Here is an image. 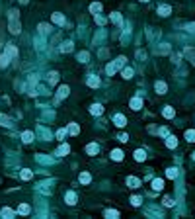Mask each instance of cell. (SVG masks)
Returning a JSON list of instances; mask_svg holds the SVG:
<instances>
[{
    "mask_svg": "<svg viewBox=\"0 0 195 219\" xmlns=\"http://www.w3.org/2000/svg\"><path fill=\"white\" fill-rule=\"evenodd\" d=\"M174 108H170V106H166L164 108V112H162V115H164V118H174Z\"/></svg>",
    "mask_w": 195,
    "mask_h": 219,
    "instance_id": "35",
    "label": "cell"
},
{
    "mask_svg": "<svg viewBox=\"0 0 195 219\" xmlns=\"http://www.w3.org/2000/svg\"><path fill=\"white\" fill-rule=\"evenodd\" d=\"M111 158L113 160H123V151H121V149H113L111 151Z\"/></svg>",
    "mask_w": 195,
    "mask_h": 219,
    "instance_id": "22",
    "label": "cell"
},
{
    "mask_svg": "<svg viewBox=\"0 0 195 219\" xmlns=\"http://www.w3.org/2000/svg\"><path fill=\"white\" fill-rule=\"evenodd\" d=\"M47 80H49V84H57V82H59V72H49V75H47Z\"/></svg>",
    "mask_w": 195,
    "mask_h": 219,
    "instance_id": "17",
    "label": "cell"
},
{
    "mask_svg": "<svg viewBox=\"0 0 195 219\" xmlns=\"http://www.w3.org/2000/svg\"><path fill=\"white\" fill-rule=\"evenodd\" d=\"M135 158H137V160H139V163H142V160H144V158H146V153H144L142 149H139V151H137V153H135Z\"/></svg>",
    "mask_w": 195,
    "mask_h": 219,
    "instance_id": "38",
    "label": "cell"
},
{
    "mask_svg": "<svg viewBox=\"0 0 195 219\" xmlns=\"http://www.w3.org/2000/svg\"><path fill=\"white\" fill-rule=\"evenodd\" d=\"M113 123H115L117 127H125V125H127V119H125V115L115 114V115H113Z\"/></svg>",
    "mask_w": 195,
    "mask_h": 219,
    "instance_id": "3",
    "label": "cell"
},
{
    "mask_svg": "<svg viewBox=\"0 0 195 219\" xmlns=\"http://www.w3.org/2000/svg\"><path fill=\"white\" fill-rule=\"evenodd\" d=\"M72 49H74V47H72V41H64L61 45V53H70Z\"/></svg>",
    "mask_w": 195,
    "mask_h": 219,
    "instance_id": "21",
    "label": "cell"
},
{
    "mask_svg": "<svg viewBox=\"0 0 195 219\" xmlns=\"http://www.w3.org/2000/svg\"><path fill=\"white\" fill-rule=\"evenodd\" d=\"M170 12H172V8L168 4H162V6H158V14H160L162 18H166V16H170Z\"/></svg>",
    "mask_w": 195,
    "mask_h": 219,
    "instance_id": "6",
    "label": "cell"
},
{
    "mask_svg": "<svg viewBox=\"0 0 195 219\" xmlns=\"http://www.w3.org/2000/svg\"><path fill=\"white\" fill-rule=\"evenodd\" d=\"M109 20H111V22H115L117 26H121V24H123V20H121V14H117V12H113L111 16H109Z\"/></svg>",
    "mask_w": 195,
    "mask_h": 219,
    "instance_id": "32",
    "label": "cell"
},
{
    "mask_svg": "<svg viewBox=\"0 0 195 219\" xmlns=\"http://www.w3.org/2000/svg\"><path fill=\"white\" fill-rule=\"evenodd\" d=\"M21 141H24V143H31L33 141V133H31V131H24V133H21Z\"/></svg>",
    "mask_w": 195,
    "mask_h": 219,
    "instance_id": "23",
    "label": "cell"
},
{
    "mask_svg": "<svg viewBox=\"0 0 195 219\" xmlns=\"http://www.w3.org/2000/svg\"><path fill=\"white\" fill-rule=\"evenodd\" d=\"M68 133H70V135H78V133H80L78 123H70V125H68Z\"/></svg>",
    "mask_w": 195,
    "mask_h": 219,
    "instance_id": "31",
    "label": "cell"
},
{
    "mask_svg": "<svg viewBox=\"0 0 195 219\" xmlns=\"http://www.w3.org/2000/svg\"><path fill=\"white\" fill-rule=\"evenodd\" d=\"M127 184H129V188H139L141 186V180L135 178V176H129L127 178Z\"/></svg>",
    "mask_w": 195,
    "mask_h": 219,
    "instance_id": "13",
    "label": "cell"
},
{
    "mask_svg": "<svg viewBox=\"0 0 195 219\" xmlns=\"http://www.w3.org/2000/svg\"><path fill=\"white\" fill-rule=\"evenodd\" d=\"M0 125H4V127H12L14 123H12V119L8 118V115H2V114H0Z\"/></svg>",
    "mask_w": 195,
    "mask_h": 219,
    "instance_id": "14",
    "label": "cell"
},
{
    "mask_svg": "<svg viewBox=\"0 0 195 219\" xmlns=\"http://www.w3.org/2000/svg\"><path fill=\"white\" fill-rule=\"evenodd\" d=\"M185 139L189 141V143H195V131L193 129H187L185 131Z\"/></svg>",
    "mask_w": 195,
    "mask_h": 219,
    "instance_id": "39",
    "label": "cell"
},
{
    "mask_svg": "<svg viewBox=\"0 0 195 219\" xmlns=\"http://www.w3.org/2000/svg\"><path fill=\"white\" fill-rule=\"evenodd\" d=\"M187 32H193V33H195V24H189V26H187Z\"/></svg>",
    "mask_w": 195,
    "mask_h": 219,
    "instance_id": "52",
    "label": "cell"
},
{
    "mask_svg": "<svg viewBox=\"0 0 195 219\" xmlns=\"http://www.w3.org/2000/svg\"><path fill=\"white\" fill-rule=\"evenodd\" d=\"M8 18H10V20H18V18H20V12H18V10H10V12H8Z\"/></svg>",
    "mask_w": 195,
    "mask_h": 219,
    "instance_id": "43",
    "label": "cell"
},
{
    "mask_svg": "<svg viewBox=\"0 0 195 219\" xmlns=\"http://www.w3.org/2000/svg\"><path fill=\"white\" fill-rule=\"evenodd\" d=\"M174 200H172V198H168V196H166V198H164V206H168V207H172V206H174Z\"/></svg>",
    "mask_w": 195,
    "mask_h": 219,
    "instance_id": "46",
    "label": "cell"
},
{
    "mask_svg": "<svg viewBox=\"0 0 195 219\" xmlns=\"http://www.w3.org/2000/svg\"><path fill=\"white\" fill-rule=\"evenodd\" d=\"M115 71H117V65H115V63H109V65L105 67V72H107L109 76H113V75H115Z\"/></svg>",
    "mask_w": 195,
    "mask_h": 219,
    "instance_id": "33",
    "label": "cell"
},
{
    "mask_svg": "<svg viewBox=\"0 0 195 219\" xmlns=\"http://www.w3.org/2000/svg\"><path fill=\"white\" fill-rule=\"evenodd\" d=\"M35 160H37V163H43V164H53V163H55V158L43 157V155H35Z\"/></svg>",
    "mask_w": 195,
    "mask_h": 219,
    "instance_id": "8",
    "label": "cell"
},
{
    "mask_svg": "<svg viewBox=\"0 0 195 219\" xmlns=\"http://www.w3.org/2000/svg\"><path fill=\"white\" fill-rule=\"evenodd\" d=\"M154 88L158 94H166V90H168V86H166V82H162V80H158V82L154 84Z\"/></svg>",
    "mask_w": 195,
    "mask_h": 219,
    "instance_id": "9",
    "label": "cell"
},
{
    "mask_svg": "<svg viewBox=\"0 0 195 219\" xmlns=\"http://www.w3.org/2000/svg\"><path fill=\"white\" fill-rule=\"evenodd\" d=\"M156 53L168 55V53H170V45H168V43H162V47H156Z\"/></svg>",
    "mask_w": 195,
    "mask_h": 219,
    "instance_id": "24",
    "label": "cell"
},
{
    "mask_svg": "<svg viewBox=\"0 0 195 219\" xmlns=\"http://www.w3.org/2000/svg\"><path fill=\"white\" fill-rule=\"evenodd\" d=\"M94 20H96V24H100V26H104L105 22H107L104 16H100V14H94Z\"/></svg>",
    "mask_w": 195,
    "mask_h": 219,
    "instance_id": "42",
    "label": "cell"
},
{
    "mask_svg": "<svg viewBox=\"0 0 195 219\" xmlns=\"http://www.w3.org/2000/svg\"><path fill=\"white\" fill-rule=\"evenodd\" d=\"M20 2H21V4H27V0H20Z\"/></svg>",
    "mask_w": 195,
    "mask_h": 219,
    "instance_id": "53",
    "label": "cell"
},
{
    "mask_svg": "<svg viewBox=\"0 0 195 219\" xmlns=\"http://www.w3.org/2000/svg\"><path fill=\"white\" fill-rule=\"evenodd\" d=\"M193 160H195V153H193Z\"/></svg>",
    "mask_w": 195,
    "mask_h": 219,
    "instance_id": "55",
    "label": "cell"
},
{
    "mask_svg": "<svg viewBox=\"0 0 195 219\" xmlns=\"http://www.w3.org/2000/svg\"><path fill=\"white\" fill-rule=\"evenodd\" d=\"M4 53H8L12 59H16V57H18V49H16V45L8 43V45H6V49H4Z\"/></svg>",
    "mask_w": 195,
    "mask_h": 219,
    "instance_id": "4",
    "label": "cell"
},
{
    "mask_svg": "<svg viewBox=\"0 0 195 219\" xmlns=\"http://www.w3.org/2000/svg\"><path fill=\"white\" fill-rule=\"evenodd\" d=\"M105 217H107V219H117V217H119V211H115V209H105Z\"/></svg>",
    "mask_w": 195,
    "mask_h": 219,
    "instance_id": "34",
    "label": "cell"
},
{
    "mask_svg": "<svg viewBox=\"0 0 195 219\" xmlns=\"http://www.w3.org/2000/svg\"><path fill=\"white\" fill-rule=\"evenodd\" d=\"M30 211H31V207L27 206V203H20V207H18V213H21V215H30Z\"/></svg>",
    "mask_w": 195,
    "mask_h": 219,
    "instance_id": "18",
    "label": "cell"
},
{
    "mask_svg": "<svg viewBox=\"0 0 195 219\" xmlns=\"http://www.w3.org/2000/svg\"><path fill=\"white\" fill-rule=\"evenodd\" d=\"M64 202H67L68 206H74V203H76V194L74 192H67V194H64Z\"/></svg>",
    "mask_w": 195,
    "mask_h": 219,
    "instance_id": "7",
    "label": "cell"
},
{
    "mask_svg": "<svg viewBox=\"0 0 195 219\" xmlns=\"http://www.w3.org/2000/svg\"><path fill=\"white\" fill-rule=\"evenodd\" d=\"M98 55H100V57H104V59H105V57H107V49H102Z\"/></svg>",
    "mask_w": 195,
    "mask_h": 219,
    "instance_id": "51",
    "label": "cell"
},
{
    "mask_svg": "<svg viewBox=\"0 0 195 219\" xmlns=\"http://www.w3.org/2000/svg\"><path fill=\"white\" fill-rule=\"evenodd\" d=\"M166 147H168V149L178 147V139H176L174 135H168V139H166Z\"/></svg>",
    "mask_w": 195,
    "mask_h": 219,
    "instance_id": "11",
    "label": "cell"
},
{
    "mask_svg": "<svg viewBox=\"0 0 195 219\" xmlns=\"http://www.w3.org/2000/svg\"><path fill=\"white\" fill-rule=\"evenodd\" d=\"M37 131L41 133V137H43V139H51V133H49V131H47L45 127H43V125H39V127H37Z\"/></svg>",
    "mask_w": 195,
    "mask_h": 219,
    "instance_id": "37",
    "label": "cell"
},
{
    "mask_svg": "<svg viewBox=\"0 0 195 219\" xmlns=\"http://www.w3.org/2000/svg\"><path fill=\"white\" fill-rule=\"evenodd\" d=\"M76 57H78V61H80V63H88V59H90L88 51H80V53H78Z\"/></svg>",
    "mask_w": 195,
    "mask_h": 219,
    "instance_id": "30",
    "label": "cell"
},
{
    "mask_svg": "<svg viewBox=\"0 0 195 219\" xmlns=\"http://www.w3.org/2000/svg\"><path fill=\"white\" fill-rule=\"evenodd\" d=\"M141 202H142L141 196H133V198H131V203H133V206H141Z\"/></svg>",
    "mask_w": 195,
    "mask_h": 219,
    "instance_id": "45",
    "label": "cell"
},
{
    "mask_svg": "<svg viewBox=\"0 0 195 219\" xmlns=\"http://www.w3.org/2000/svg\"><path fill=\"white\" fill-rule=\"evenodd\" d=\"M100 10H102V4H100V2H92L90 4V12L92 14H98Z\"/></svg>",
    "mask_w": 195,
    "mask_h": 219,
    "instance_id": "40",
    "label": "cell"
},
{
    "mask_svg": "<svg viewBox=\"0 0 195 219\" xmlns=\"http://www.w3.org/2000/svg\"><path fill=\"white\" fill-rule=\"evenodd\" d=\"M98 151H100L98 143H90L88 147H86V153H88V155H98Z\"/></svg>",
    "mask_w": 195,
    "mask_h": 219,
    "instance_id": "12",
    "label": "cell"
},
{
    "mask_svg": "<svg viewBox=\"0 0 195 219\" xmlns=\"http://www.w3.org/2000/svg\"><path fill=\"white\" fill-rule=\"evenodd\" d=\"M8 30H10V33H20V32H21V26H20V22H18V20H10V24H8Z\"/></svg>",
    "mask_w": 195,
    "mask_h": 219,
    "instance_id": "2",
    "label": "cell"
},
{
    "mask_svg": "<svg viewBox=\"0 0 195 219\" xmlns=\"http://www.w3.org/2000/svg\"><path fill=\"white\" fill-rule=\"evenodd\" d=\"M20 178L21 180H31L33 178V172L30 168H24V170H21V174H20Z\"/></svg>",
    "mask_w": 195,
    "mask_h": 219,
    "instance_id": "20",
    "label": "cell"
},
{
    "mask_svg": "<svg viewBox=\"0 0 195 219\" xmlns=\"http://www.w3.org/2000/svg\"><path fill=\"white\" fill-rule=\"evenodd\" d=\"M68 92H70V88H68L67 84H63L61 88L57 90V98H55V102H61L63 98H67V96H68Z\"/></svg>",
    "mask_w": 195,
    "mask_h": 219,
    "instance_id": "1",
    "label": "cell"
},
{
    "mask_svg": "<svg viewBox=\"0 0 195 219\" xmlns=\"http://www.w3.org/2000/svg\"><path fill=\"white\" fill-rule=\"evenodd\" d=\"M90 180H92L90 172H80V184H90Z\"/></svg>",
    "mask_w": 195,
    "mask_h": 219,
    "instance_id": "28",
    "label": "cell"
},
{
    "mask_svg": "<svg viewBox=\"0 0 195 219\" xmlns=\"http://www.w3.org/2000/svg\"><path fill=\"white\" fill-rule=\"evenodd\" d=\"M49 32H51V26L49 24H39V33L41 35H47Z\"/></svg>",
    "mask_w": 195,
    "mask_h": 219,
    "instance_id": "36",
    "label": "cell"
},
{
    "mask_svg": "<svg viewBox=\"0 0 195 219\" xmlns=\"http://www.w3.org/2000/svg\"><path fill=\"white\" fill-rule=\"evenodd\" d=\"M133 75H135V71H133L131 67H125V69H123V78H131Z\"/></svg>",
    "mask_w": 195,
    "mask_h": 219,
    "instance_id": "41",
    "label": "cell"
},
{
    "mask_svg": "<svg viewBox=\"0 0 195 219\" xmlns=\"http://www.w3.org/2000/svg\"><path fill=\"white\" fill-rule=\"evenodd\" d=\"M51 20L55 22V24H59V26H64V24H67V20H64V16H63V14H59V12H55L53 16H51Z\"/></svg>",
    "mask_w": 195,
    "mask_h": 219,
    "instance_id": "5",
    "label": "cell"
},
{
    "mask_svg": "<svg viewBox=\"0 0 195 219\" xmlns=\"http://www.w3.org/2000/svg\"><path fill=\"white\" fill-rule=\"evenodd\" d=\"M141 2H148V0H141Z\"/></svg>",
    "mask_w": 195,
    "mask_h": 219,
    "instance_id": "54",
    "label": "cell"
},
{
    "mask_svg": "<svg viewBox=\"0 0 195 219\" xmlns=\"http://www.w3.org/2000/svg\"><path fill=\"white\" fill-rule=\"evenodd\" d=\"M137 59H139V61H144V59H146V53H144V51H137Z\"/></svg>",
    "mask_w": 195,
    "mask_h": 219,
    "instance_id": "47",
    "label": "cell"
},
{
    "mask_svg": "<svg viewBox=\"0 0 195 219\" xmlns=\"http://www.w3.org/2000/svg\"><path fill=\"white\" fill-rule=\"evenodd\" d=\"M49 186H51V182H41V184L37 186V190L43 192V194H51V188H49Z\"/></svg>",
    "mask_w": 195,
    "mask_h": 219,
    "instance_id": "10",
    "label": "cell"
},
{
    "mask_svg": "<svg viewBox=\"0 0 195 219\" xmlns=\"http://www.w3.org/2000/svg\"><path fill=\"white\" fill-rule=\"evenodd\" d=\"M8 65H10V55L8 53H2V55H0V67H8Z\"/></svg>",
    "mask_w": 195,
    "mask_h": 219,
    "instance_id": "16",
    "label": "cell"
},
{
    "mask_svg": "<svg viewBox=\"0 0 195 219\" xmlns=\"http://www.w3.org/2000/svg\"><path fill=\"white\" fill-rule=\"evenodd\" d=\"M86 82H88V86H92V88H98V86H100V78L98 76H88V80H86Z\"/></svg>",
    "mask_w": 195,
    "mask_h": 219,
    "instance_id": "15",
    "label": "cell"
},
{
    "mask_svg": "<svg viewBox=\"0 0 195 219\" xmlns=\"http://www.w3.org/2000/svg\"><path fill=\"white\" fill-rule=\"evenodd\" d=\"M131 108H133V110H141V108H142V100H141L139 96L133 98V100H131Z\"/></svg>",
    "mask_w": 195,
    "mask_h": 219,
    "instance_id": "25",
    "label": "cell"
},
{
    "mask_svg": "<svg viewBox=\"0 0 195 219\" xmlns=\"http://www.w3.org/2000/svg\"><path fill=\"white\" fill-rule=\"evenodd\" d=\"M152 188L156 190V192H160V190L164 188V180H162V178H154V180H152Z\"/></svg>",
    "mask_w": 195,
    "mask_h": 219,
    "instance_id": "19",
    "label": "cell"
},
{
    "mask_svg": "<svg viewBox=\"0 0 195 219\" xmlns=\"http://www.w3.org/2000/svg\"><path fill=\"white\" fill-rule=\"evenodd\" d=\"M119 141H123V143H127V141H129V135H125V133H121V135H119Z\"/></svg>",
    "mask_w": 195,
    "mask_h": 219,
    "instance_id": "50",
    "label": "cell"
},
{
    "mask_svg": "<svg viewBox=\"0 0 195 219\" xmlns=\"http://www.w3.org/2000/svg\"><path fill=\"white\" fill-rule=\"evenodd\" d=\"M0 215H2V217H8V219H12V217L16 215V213H14V211H12L10 207H2V211H0Z\"/></svg>",
    "mask_w": 195,
    "mask_h": 219,
    "instance_id": "29",
    "label": "cell"
},
{
    "mask_svg": "<svg viewBox=\"0 0 195 219\" xmlns=\"http://www.w3.org/2000/svg\"><path fill=\"white\" fill-rule=\"evenodd\" d=\"M125 61H127L125 57H119V59L115 61V65H117V67H123V65H125Z\"/></svg>",
    "mask_w": 195,
    "mask_h": 219,
    "instance_id": "49",
    "label": "cell"
},
{
    "mask_svg": "<svg viewBox=\"0 0 195 219\" xmlns=\"http://www.w3.org/2000/svg\"><path fill=\"white\" fill-rule=\"evenodd\" d=\"M68 153H70V147H68V145H61L59 151H57V155H59V157H64V155H68Z\"/></svg>",
    "mask_w": 195,
    "mask_h": 219,
    "instance_id": "27",
    "label": "cell"
},
{
    "mask_svg": "<svg viewBox=\"0 0 195 219\" xmlns=\"http://www.w3.org/2000/svg\"><path fill=\"white\" fill-rule=\"evenodd\" d=\"M90 112H92L94 115H102V114H104V108L100 106V104H94V106L90 108Z\"/></svg>",
    "mask_w": 195,
    "mask_h": 219,
    "instance_id": "26",
    "label": "cell"
},
{
    "mask_svg": "<svg viewBox=\"0 0 195 219\" xmlns=\"http://www.w3.org/2000/svg\"><path fill=\"white\" fill-rule=\"evenodd\" d=\"M166 176H168V178H176V176H178V170H176V168H168Z\"/></svg>",
    "mask_w": 195,
    "mask_h": 219,
    "instance_id": "44",
    "label": "cell"
},
{
    "mask_svg": "<svg viewBox=\"0 0 195 219\" xmlns=\"http://www.w3.org/2000/svg\"><path fill=\"white\" fill-rule=\"evenodd\" d=\"M57 137H59V139H64V137H67V129H59L57 131Z\"/></svg>",
    "mask_w": 195,
    "mask_h": 219,
    "instance_id": "48",
    "label": "cell"
}]
</instances>
